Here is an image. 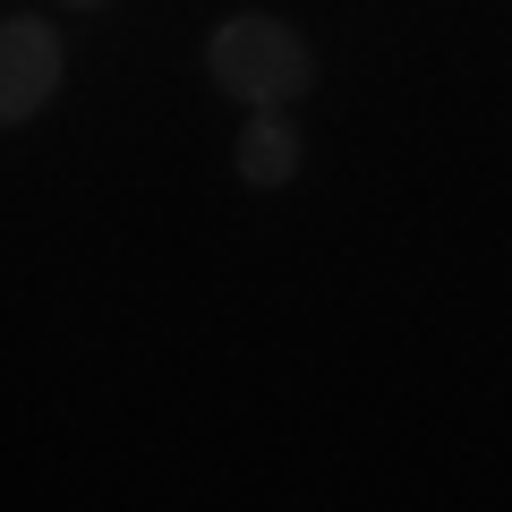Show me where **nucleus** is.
Segmentation results:
<instances>
[{
	"label": "nucleus",
	"instance_id": "1",
	"mask_svg": "<svg viewBox=\"0 0 512 512\" xmlns=\"http://www.w3.org/2000/svg\"><path fill=\"white\" fill-rule=\"evenodd\" d=\"M205 69H214V86L239 94L248 111H282V103L308 94L316 60H308V43H299L282 18H231L214 43H205Z\"/></svg>",
	"mask_w": 512,
	"mask_h": 512
},
{
	"label": "nucleus",
	"instance_id": "2",
	"mask_svg": "<svg viewBox=\"0 0 512 512\" xmlns=\"http://www.w3.org/2000/svg\"><path fill=\"white\" fill-rule=\"evenodd\" d=\"M60 94V35L43 18H9L0 26V128L35 120Z\"/></svg>",
	"mask_w": 512,
	"mask_h": 512
},
{
	"label": "nucleus",
	"instance_id": "3",
	"mask_svg": "<svg viewBox=\"0 0 512 512\" xmlns=\"http://www.w3.org/2000/svg\"><path fill=\"white\" fill-rule=\"evenodd\" d=\"M291 171H299V128L282 120V111H248V128H239V180L282 188Z\"/></svg>",
	"mask_w": 512,
	"mask_h": 512
}]
</instances>
